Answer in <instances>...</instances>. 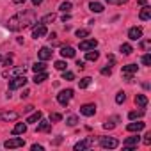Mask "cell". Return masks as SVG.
I'll use <instances>...</instances> for the list:
<instances>
[{
    "instance_id": "cell-43",
    "label": "cell",
    "mask_w": 151,
    "mask_h": 151,
    "mask_svg": "<svg viewBox=\"0 0 151 151\" xmlns=\"http://www.w3.org/2000/svg\"><path fill=\"white\" fill-rule=\"evenodd\" d=\"M103 128H105V130H112V128H114V123H105Z\"/></svg>"
},
{
    "instance_id": "cell-7",
    "label": "cell",
    "mask_w": 151,
    "mask_h": 151,
    "mask_svg": "<svg viewBox=\"0 0 151 151\" xmlns=\"http://www.w3.org/2000/svg\"><path fill=\"white\" fill-rule=\"evenodd\" d=\"M91 146H94V139L93 137H87V139H84V140H80V142L75 144V151H84V149H89Z\"/></svg>"
},
{
    "instance_id": "cell-11",
    "label": "cell",
    "mask_w": 151,
    "mask_h": 151,
    "mask_svg": "<svg viewBox=\"0 0 151 151\" xmlns=\"http://www.w3.org/2000/svg\"><path fill=\"white\" fill-rule=\"evenodd\" d=\"M128 37H130L132 41H139V39L142 37V29H140V27H132V29L128 30Z\"/></svg>"
},
{
    "instance_id": "cell-37",
    "label": "cell",
    "mask_w": 151,
    "mask_h": 151,
    "mask_svg": "<svg viewBox=\"0 0 151 151\" xmlns=\"http://www.w3.org/2000/svg\"><path fill=\"white\" fill-rule=\"evenodd\" d=\"M142 64H144V66H151V55H149V53H146V55L142 57Z\"/></svg>"
},
{
    "instance_id": "cell-39",
    "label": "cell",
    "mask_w": 151,
    "mask_h": 151,
    "mask_svg": "<svg viewBox=\"0 0 151 151\" xmlns=\"http://www.w3.org/2000/svg\"><path fill=\"white\" fill-rule=\"evenodd\" d=\"M13 73L16 75V77H20V75H25V66H23V68H16Z\"/></svg>"
},
{
    "instance_id": "cell-12",
    "label": "cell",
    "mask_w": 151,
    "mask_h": 151,
    "mask_svg": "<svg viewBox=\"0 0 151 151\" xmlns=\"http://www.w3.org/2000/svg\"><path fill=\"white\" fill-rule=\"evenodd\" d=\"M96 46H98V41H96V39H86V41L80 43V50H84V52H87V50H94Z\"/></svg>"
},
{
    "instance_id": "cell-49",
    "label": "cell",
    "mask_w": 151,
    "mask_h": 151,
    "mask_svg": "<svg viewBox=\"0 0 151 151\" xmlns=\"http://www.w3.org/2000/svg\"><path fill=\"white\" fill-rule=\"evenodd\" d=\"M13 4H25V0H13Z\"/></svg>"
},
{
    "instance_id": "cell-5",
    "label": "cell",
    "mask_w": 151,
    "mask_h": 151,
    "mask_svg": "<svg viewBox=\"0 0 151 151\" xmlns=\"http://www.w3.org/2000/svg\"><path fill=\"white\" fill-rule=\"evenodd\" d=\"M4 146H6L7 149H16V147H23V146H25V140L20 139V137H13V139H7V140L4 142Z\"/></svg>"
},
{
    "instance_id": "cell-27",
    "label": "cell",
    "mask_w": 151,
    "mask_h": 151,
    "mask_svg": "<svg viewBox=\"0 0 151 151\" xmlns=\"http://www.w3.org/2000/svg\"><path fill=\"white\" fill-rule=\"evenodd\" d=\"M53 20H55V14H53V13H50V14H46V16H43L39 23H43V25H46V23H52Z\"/></svg>"
},
{
    "instance_id": "cell-16",
    "label": "cell",
    "mask_w": 151,
    "mask_h": 151,
    "mask_svg": "<svg viewBox=\"0 0 151 151\" xmlns=\"http://www.w3.org/2000/svg\"><path fill=\"white\" fill-rule=\"evenodd\" d=\"M139 18H140L142 22H147V20L151 18V7H149V6H144V9L140 11V14H139Z\"/></svg>"
},
{
    "instance_id": "cell-52",
    "label": "cell",
    "mask_w": 151,
    "mask_h": 151,
    "mask_svg": "<svg viewBox=\"0 0 151 151\" xmlns=\"http://www.w3.org/2000/svg\"><path fill=\"white\" fill-rule=\"evenodd\" d=\"M107 2H109V4H116V0H107Z\"/></svg>"
},
{
    "instance_id": "cell-32",
    "label": "cell",
    "mask_w": 151,
    "mask_h": 151,
    "mask_svg": "<svg viewBox=\"0 0 151 151\" xmlns=\"http://www.w3.org/2000/svg\"><path fill=\"white\" fill-rule=\"evenodd\" d=\"M91 32H89V29H78L77 30V37H87Z\"/></svg>"
},
{
    "instance_id": "cell-48",
    "label": "cell",
    "mask_w": 151,
    "mask_h": 151,
    "mask_svg": "<svg viewBox=\"0 0 151 151\" xmlns=\"http://www.w3.org/2000/svg\"><path fill=\"white\" fill-rule=\"evenodd\" d=\"M69 18H71V16H69V14H64V16H62V22H64V23H66V22H68V20H69Z\"/></svg>"
},
{
    "instance_id": "cell-14",
    "label": "cell",
    "mask_w": 151,
    "mask_h": 151,
    "mask_svg": "<svg viewBox=\"0 0 151 151\" xmlns=\"http://www.w3.org/2000/svg\"><path fill=\"white\" fill-rule=\"evenodd\" d=\"M52 53H53V52H52L48 46H43V48L37 52V55H39V59H41V60H48V59L52 57Z\"/></svg>"
},
{
    "instance_id": "cell-4",
    "label": "cell",
    "mask_w": 151,
    "mask_h": 151,
    "mask_svg": "<svg viewBox=\"0 0 151 151\" xmlns=\"http://www.w3.org/2000/svg\"><path fill=\"white\" fill-rule=\"evenodd\" d=\"M100 146L105 147V149H114V147L119 146V142L114 137H100Z\"/></svg>"
},
{
    "instance_id": "cell-53",
    "label": "cell",
    "mask_w": 151,
    "mask_h": 151,
    "mask_svg": "<svg viewBox=\"0 0 151 151\" xmlns=\"http://www.w3.org/2000/svg\"><path fill=\"white\" fill-rule=\"evenodd\" d=\"M0 60H2V55H0Z\"/></svg>"
},
{
    "instance_id": "cell-9",
    "label": "cell",
    "mask_w": 151,
    "mask_h": 151,
    "mask_svg": "<svg viewBox=\"0 0 151 151\" xmlns=\"http://www.w3.org/2000/svg\"><path fill=\"white\" fill-rule=\"evenodd\" d=\"M80 114H84V116H87V117L94 116V114H96V105H93V103L82 105V107H80Z\"/></svg>"
},
{
    "instance_id": "cell-22",
    "label": "cell",
    "mask_w": 151,
    "mask_h": 151,
    "mask_svg": "<svg viewBox=\"0 0 151 151\" xmlns=\"http://www.w3.org/2000/svg\"><path fill=\"white\" fill-rule=\"evenodd\" d=\"M98 57H100V53L94 50H87V53H86V60H91V62L98 60Z\"/></svg>"
},
{
    "instance_id": "cell-33",
    "label": "cell",
    "mask_w": 151,
    "mask_h": 151,
    "mask_svg": "<svg viewBox=\"0 0 151 151\" xmlns=\"http://www.w3.org/2000/svg\"><path fill=\"white\" fill-rule=\"evenodd\" d=\"M66 66H68V64H66L64 60H57V62H55V69H59V71H64Z\"/></svg>"
},
{
    "instance_id": "cell-44",
    "label": "cell",
    "mask_w": 151,
    "mask_h": 151,
    "mask_svg": "<svg viewBox=\"0 0 151 151\" xmlns=\"http://www.w3.org/2000/svg\"><path fill=\"white\" fill-rule=\"evenodd\" d=\"M29 94H30V91H29V89H25V91H23V94H22V100H23V98H27Z\"/></svg>"
},
{
    "instance_id": "cell-18",
    "label": "cell",
    "mask_w": 151,
    "mask_h": 151,
    "mask_svg": "<svg viewBox=\"0 0 151 151\" xmlns=\"http://www.w3.org/2000/svg\"><path fill=\"white\" fill-rule=\"evenodd\" d=\"M135 103H137L140 109H146V105H147V98H146L144 94H137V96H135Z\"/></svg>"
},
{
    "instance_id": "cell-24",
    "label": "cell",
    "mask_w": 151,
    "mask_h": 151,
    "mask_svg": "<svg viewBox=\"0 0 151 151\" xmlns=\"http://www.w3.org/2000/svg\"><path fill=\"white\" fill-rule=\"evenodd\" d=\"M89 9H91L93 13H101V11H103V6H101L100 2H91V4H89Z\"/></svg>"
},
{
    "instance_id": "cell-30",
    "label": "cell",
    "mask_w": 151,
    "mask_h": 151,
    "mask_svg": "<svg viewBox=\"0 0 151 151\" xmlns=\"http://www.w3.org/2000/svg\"><path fill=\"white\" fill-rule=\"evenodd\" d=\"M66 123H68L69 126H75V124L78 123V117H77V116H68V117H66Z\"/></svg>"
},
{
    "instance_id": "cell-46",
    "label": "cell",
    "mask_w": 151,
    "mask_h": 151,
    "mask_svg": "<svg viewBox=\"0 0 151 151\" xmlns=\"http://www.w3.org/2000/svg\"><path fill=\"white\" fill-rule=\"evenodd\" d=\"M84 64H86V62H84V60H77V66H78V68H80V69H82V68H84Z\"/></svg>"
},
{
    "instance_id": "cell-40",
    "label": "cell",
    "mask_w": 151,
    "mask_h": 151,
    "mask_svg": "<svg viewBox=\"0 0 151 151\" xmlns=\"http://www.w3.org/2000/svg\"><path fill=\"white\" fill-rule=\"evenodd\" d=\"M144 144H146V146L151 144V133H146V135H144Z\"/></svg>"
},
{
    "instance_id": "cell-15",
    "label": "cell",
    "mask_w": 151,
    "mask_h": 151,
    "mask_svg": "<svg viewBox=\"0 0 151 151\" xmlns=\"http://www.w3.org/2000/svg\"><path fill=\"white\" fill-rule=\"evenodd\" d=\"M0 119H4V121H16L18 119V112H0Z\"/></svg>"
},
{
    "instance_id": "cell-47",
    "label": "cell",
    "mask_w": 151,
    "mask_h": 151,
    "mask_svg": "<svg viewBox=\"0 0 151 151\" xmlns=\"http://www.w3.org/2000/svg\"><path fill=\"white\" fill-rule=\"evenodd\" d=\"M128 0H116V4H119V6H123V4H126Z\"/></svg>"
},
{
    "instance_id": "cell-29",
    "label": "cell",
    "mask_w": 151,
    "mask_h": 151,
    "mask_svg": "<svg viewBox=\"0 0 151 151\" xmlns=\"http://www.w3.org/2000/svg\"><path fill=\"white\" fill-rule=\"evenodd\" d=\"M78 86H80V89H86V87H89V86H91V78H89V77L82 78V80L78 82Z\"/></svg>"
},
{
    "instance_id": "cell-6",
    "label": "cell",
    "mask_w": 151,
    "mask_h": 151,
    "mask_svg": "<svg viewBox=\"0 0 151 151\" xmlns=\"http://www.w3.org/2000/svg\"><path fill=\"white\" fill-rule=\"evenodd\" d=\"M25 84H27V78H25V75H20V77L13 78V80L9 82V89H11V91H14V89L25 87Z\"/></svg>"
},
{
    "instance_id": "cell-19",
    "label": "cell",
    "mask_w": 151,
    "mask_h": 151,
    "mask_svg": "<svg viewBox=\"0 0 151 151\" xmlns=\"http://www.w3.org/2000/svg\"><path fill=\"white\" fill-rule=\"evenodd\" d=\"M144 123H130L126 128H128V132H140V130H144Z\"/></svg>"
},
{
    "instance_id": "cell-10",
    "label": "cell",
    "mask_w": 151,
    "mask_h": 151,
    "mask_svg": "<svg viewBox=\"0 0 151 151\" xmlns=\"http://www.w3.org/2000/svg\"><path fill=\"white\" fill-rule=\"evenodd\" d=\"M139 142H140V139H139L137 135H135V137H128V139L124 140V144H123V146H124V151H132L133 147H137Z\"/></svg>"
},
{
    "instance_id": "cell-34",
    "label": "cell",
    "mask_w": 151,
    "mask_h": 151,
    "mask_svg": "<svg viewBox=\"0 0 151 151\" xmlns=\"http://www.w3.org/2000/svg\"><path fill=\"white\" fill-rule=\"evenodd\" d=\"M124 100H126V94L124 93H117L116 94V103H124Z\"/></svg>"
},
{
    "instance_id": "cell-2",
    "label": "cell",
    "mask_w": 151,
    "mask_h": 151,
    "mask_svg": "<svg viewBox=\"0 0 151 151\" xmlns=\"http://www.w3.org/2000/svg\"><path fill=\"white\" fill-rule=\"evenodd\" d=\"M121 73H123V78L126 82H132V77L137 73V64H126V66H123Z\"/></svg>"
},
{
    "instance_id": "cell-50",
    "label": "cell",
    "mask_w": 151,
    "mask_h": 151,
    "mask_svg": "<svg viewBox=\"0 0 151 151\" xmlns=\"http://www.w3.org/2000/svg\"><path fill=\"white\" fill-rule=\"evenodd\" d=\"M41 2H43V0H32V4H34V6H39Z\"/></svg>"
},
{
    "instance_id": "cell-13",
    "label": "cell",
    "mask_w": 151,
    "mask_h": 151,
    "mask_svg": "<svg viewBox=\"0 0 151 151\" xmlns=\"http://www.w3.org/2000/svg\"><path fill=\"white\" fill-rule=\"evenodd\" d=\"M60 55H62L64 59H73V57H75V48H71V46H62V48H60Z\"/></svg>"
},
{
    "instance_id": "cell-36",
    "label": "cell",
    "mask_w": 151,
    "mask_h": 151,
    "mask_svg": "<svg viewBox=\"0 0 151 151\" xmlns=\"http://www.w3.org/2000/svg\"><path fill=\"white\" fill-rule=\"evenodd\" d=\"M60 119H62V116L57 114V112H53V114L50 116V123H57V121H60Z\"/></svg>"
},
{
    "instance_id": "cell-41",
    "label": "cell",
    "mask_w": 151,
    "mask_h": 151,
    "mask_svg": "<svg viewBox=\"0 0 151 151\" xmlns=\"http://www.w3.org/2000/svg\"><path fill=\"white\" fill-rule=\"evenodd\" d=\"M32 151H43V146H39V144H32Z\"/></svg>"
},
{
    "instance_id": "cell-20",
    "label": "cell",
    "mask_w": 151,
    "mask_h": 151,
    "mask_svg": "<svg viewBox=\"0 0 151 151\" xmlns=\"http://www.w3.org/2000/svg\"><path fill=\"white\" fill-rule=\"evenodd\" d=\"M25 132H27V124L25 123H18L13 128V135H20V133H25Z\"/></svg>"
},
{
    "instance_id": "cell-1",
    "label": "cell",
    "mask_w": 151,
    "mask_h": 151,
    "mask_svg": "<svg viewBox=\"0 0 151 151\" xmlns=\"http://www.w3.org/2000/svg\"><path fill=\"white\" fill-rule=\"evenodd\" d=\"M34 22H36L34 13H32V11H23V13H18L16 16L9 18V22H7V29L16 32V30H20V29H25V27L32 25Z\"/></svg>"
},
{
    "instance_id": "cell-8",
    "label": "cell",
    "mask_w": 151,
    "mask_h": 151,
    "mask_svg": "<svg viewBox=\"0 0 151 151\" xmlns=\"http://www.w3.org/2000/svg\"><path fill=\"white\" fill-rule=\"evenodd\" d=\"M48 34V30H46V25H43V23H37L34 29H32V37L34 39H39V37H43V36H46Z\"/></svg>"
},
{
    "instance_id": "cell-25",
    "label": "cell",
    "mask_w": 151,
    "mask_h": 151,
    "mask_svg": "<svg viewBox=\"0 0 151 151\" xmlns=\"http://www.w3.org/2000/svg\"><path fill=\"white\" fill-rule=\"evenodd\" d=\"M119 50H121V53H123V55H130V53L133 52V48H132V45H128V43H123Z\"/></svg>"
},
{
    "instance_id": "cell-35",
    "label": "cell",
    "mask_w": 151,
    "mask_h": 151,
    "mask_svg": "<svg viewBox=\"0 0 151 151\" xmlns=\"http://www.w3.org/2000/svg\"><path fill=\"white\" fill-rule=\"evenodd\" d=\"M62 78H64V80H73V78H75V75H73L71 71H66V69H64V73H62Z\"/></svg>"
},
{
    "instance_id": "cell-17",
    "label": "cell",
    "mask_w": 151,
    "mask_h": 151,
    "mask_svg": "<svg viewBox=\"0 0 151 151\" xmlns=\"http://www.w3.org/2000/svg\"><path fill=\"white\" fill-rule=\"evenodd\" d=\"M39 124H37V132H50V128H52V123L50 121H37Z\"/></svg>"
},
{
    "instance_id": "cell-45",
    "label": "cell",
    "mask_w": 151,
    "mask_h": 151,
    "mask_svg": "<svg viewBox=\"0 0 151 151\" xmlns=\"http://www.w3.org/2000/svg\"><path fill=\"white\" fill-rule=\"evenodd\" d=\"M109 62L114 64V62H116V57H114V55H109Z\"/></svg>"
},
{
    "instance_id": "cell-42",
    "label": "cell",
    "mask_w": 151,
    "mask_h": 151,
    "mask_svg": "<svg viewBox=\"0 0 151 151\" xmlns=\"http://www.w3.org/2000/svg\"><path fill=\"white\" fill-rule=\"evenodd\" d=\"M4 64H6V66H11V64H13V57L9 55V57H7V59L4 60Z\"/></svg>"
},
{
    "instance_id": "cell-26",
    "label": "cell",
    "mask_w": 151,
    "mask_h": 151,
    "mask_svg": "<svg viewBox=\"0 0 151 151\" xmlns=\"http://www.w3.org/2000/svg\"><path fill=\"white\" fill-rule=\"evenodd\" d=\"M41 117H43V114H41V112L37 110V112H34L32 116H29V117H27V123H37V121H39Z\"/></svg>"
},
{
    "instance_id": "cell-51",
    "label": "cell",
    "mask_w": 151,
    "mask_h": 151,
    "mask_svg": "<svg viewBox=\"0 0 151 151\" xmlns=\"http://www.w3.org/2000/svg\"><path fill=\"white\" fill-rule=\"evenodd\" d=\"M137 4L139 6H146V0H137Z\"/></svg>"
},
{
    "instance_id": "cell-21",
    "label": "cell",
    "mask_w": 151,
    "mask_h": 151,
    "mask_svg": "<svg viewBox=\"0 0 151 151\" xmlns=\"http://www.w3.org/2000/svg\"><path fill=\"white\" fill-rule=\"evenodd\" d=\"M46 78H48V75H46V71L36 73V77H34V84H41V82H45Z\"/></svg>"
},
{
    "instance_id": "cell-28",
    "label": "cell",
    "mask_w": 151,
    "mask_h": 151,
    "mask_svg": "<svg viewBox=\"0 0 151 151\" xmlns=\"http://www.w3.org/2000/svg\"><path fill=\"white\" fill-rule=\"evenodd\" d=\"M142 116H144V112H142V110H139V112H137V110H132V112L128 114V117H130L132 121H135V119H140Z\"/></svg>"
},
{
    "instance_id": "cell-23",
    "label": "cell",
    "mask_w": 151,
    "mask_h": 151,
    "mask_svg": "<svg viewBox=\"0 0 151 151\" xmlns=\"http://www.w3.org/2000/svg\"><path fill=\"white\" fill-rule=\"evenodd\" d=\"M46 69V64H45V60H41V62H36L34 66H32V71L34 73H41V71H45Z\"/></svg>"
},
{
    "instance_id": "cell-31",
    "label": "cell",
    "mask_w": 151,
    "mask_h": 151,
    "mask_svg": "<svg viewBox=\"0 0 151 151\" xmlns=\"http://www.w3.org/2000/svg\"><path fill=\"white\" fill-rule=\"evenodd\" d=\"M59 9H60L62 13H69V11H71V2H62Z\"/></svg>"
},
{
    "instance_id": "cell-38",
    "label": "cell",
    "mask_w": 151,
    "mask_h": 151,
    "mask_svg": "<svg viewBox=\"0 0 151 151\" xmlns=\"http://www.w3.org/2000/svg\"><path fill=\"white\" fill-rule=\"evenodd\" d=\"M101 75H105V77H110V75H112V68H110V66L103 68V69H101Z\"/></svg>"
},
{
    "instance_id": "cell-3",
    "label": "cell",
    "mask_w": 151,
    "mask_h": 151,
    "mask_svg": "<svg viewBox=\"0 0 151 151\" xmlns=\"http://www.w3.org/2000/svg\"><path fill=\"white\" fill-rule=\"evenodd\" d=\"M71 98H73V89H66V91H60V93L57 94V101H59L62 107H66Z\"/></svg>"
}]
</instances>
